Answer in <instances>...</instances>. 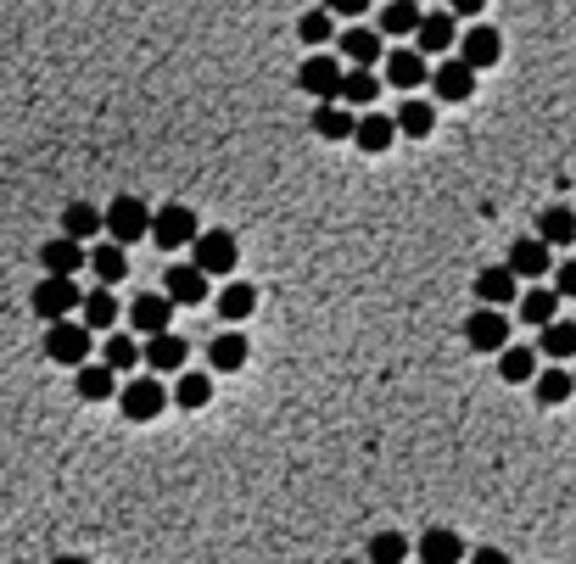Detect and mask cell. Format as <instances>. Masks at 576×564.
I'll return each instance as SVG.
<instances>
[{
  "instance_id": "6da1fadb",
  "label": "cell",
  "mask_w": 576,
  "mask_h": 564,
  "mask_svg": "<svg viewBox=\"0 0 576 564\" xmlns=\"http://www.w3.org/2000/svg\"><path fill=\"white\" fill-rule=\"evenodd\" d=\"M241 263V241L230 230H196L191 241V268H202L207 279H230Z\"/></svg>"
},
{
  "instance_id": "7a4b0ae2",
  "label": "cell",
  "mask_w": 576,
  "mask_h": 564,
  "mask_svg": "<svg viewBox=\"0 0 576 564\" xmlns=\"http://www.w3.org/2000/svg\"><path fill=\"white\" fill-rule=\"evenodd\" d=\"M146 230H151V207L140 202V196H118L107 213H102V235L113 241V246H135V241H146Z\"/></svg>"
},
{
  "instance_id": "3957f363",
  "label": "cell",
  "mask_w": 576,
  "mask_h": 564,
  "mask_svg": "<svg viewBox=\"0 0 576 564\" xmlns=\"http://www.w3.org/2000/svg\"><path fill=\"white\" fill-rule=\"evenodd\" d=\"M96 352V336L78 324V319H62V324H45V358L62 363V369H78V363H90Z\"/></svg>"
},
{
  "instance_id": "277c9868",
  "label": "cell",
  "mask_w": 576,
  "mask_h": 564,
  "mask_svg": "<svg viewBox=\"0 0 576 564\" xmlns=\"http://www.w3.org/2000/svg\"><path fill=\"white\" fill-rule=\"evenodd\" d=\"M162 408H169V386L157 381V374H140V381L118 386V414L135 419V425H151Z\"/></svg>"
},
{
  "instance_id": "5b68a950",
  "label": "cell",
  "mask_w": 576,
  "mask_h": 564,
  "mask_svg": "<svg viewBox=\"0 0 576 564\" xmlns=\"http://www.w3.org/2000/svg\"><path fill=\"white\" fill-rule=\"evenodd\" d=\"M34 313L45 319V324H62V319H73L78 313V302H85V291H78V279H56V274H45L40 286H34Z\"/></svg>"
},
{
  "instance_id": "8992f818",
  "label": "cell",
  "mask_w": 576,
  "mask_h": 564,
  "mask_svg": "<svg viewBox=\"0 0 576 564\" xmlns=\"http://www.w3.org/2000/svg\"><path fill=\"white\" fill-rule=\"evenodd\" d=\"M196 230H202L196 213H191L185 202H169L162 213H151V230H146V235H151L162 252H185V246L196 241Z\"/></svg>"
},
{
  "instance_id": "52a82bcc",
  "label": "cell",
  "mask_w": 576,
  "mask_h": 564,
  "mask_svg": "<svg viewBox=\"0 0 576 564\" xmlns=\"http://www.w3.org/2000/svg\"><path fill=\"white\" fill-rule=\"evenodd\" d=\"M454 51H459V62H465L470 73H487V67H499V56H504V34L487 29V23H470V29L454 40Z\"/></svg>"
},
{
  "instance_id": "ba28073f",
  "label": "cell",
  "mask_w": 576,
  "mask_h": 564,
  "mask_svg": "<svg viewBox=\"0 0 576 564\" xmlns=\"http://www.w3.org/2000/svg\"><path fill=\"white\" fill-rule=\"evenodd\" d=\"M337 84H342V62L331 51H313L302 67H297V89H308L313 102H337Z\"/></svg>"
},
{
  "instance_id": "9c48e42d",
  "label": "cell",
  "mask_w": 576,
  "mask_h": 564,
  "mask_svg": "<svg viewBox=\"0 0 576 564\" xmlns=\"http://www.w3.org/2000/svg\"><path fill=\"white\" fill-rule=\"evenodd\" d=\"M185 358H191V347H185V336H174V330H162V336H146V347H140V363L157 374H180L185 369Z\"/></svg>"
},
{
  "instance_id": "30bf717a",
  "label": "cell",
  "mask_w": 576,
  "mask_h": 564,
  "mask_svg": "<svg viewBox=\"0 0 576 564\" xmlns=\"http://www.w3.org/2000/svg\"><path fill=\"white\" fill-rule=\"evenodd\" d=\"M465 341H470L476 352H504V347H510V313L476 308V313L465 319Z\"/></svg>"
},
{
  "instance_id": "8fae6325",
  "label": "cell",
  "mask_w": 576,
  "mask_h": 564,
  "mask_svg": "<svg viewBox=\"0 0 576 564\" xmlns=\"http://www.w3.org/2000/svg\"><path fill=\"white\" fill-rule=\"evenodd\" d=\"M162 297H169L174 308H202L207 302V274L191 268V263L169 268V274H162Z\"/></svg>"
},
{
  "instance_id": "7c38bea8",
  "label": "cell",
  "mask_w": 576,
  "mask_h": 564,
  "mask_svg": "<svg viewBox=\"0 0 576 564\" xmlns=\"http://www.w3.org/2000/svg\"><path fill=\"white\" fill-rule=\"evenodd\" d=\"M415 51L420 56H448L454 51V40H459V23L448 18V12H420V23H415Z\"/></svg>"
},
{
  "instance_id": "4fadbf2b",
  "label": "cell",
  "mask_w": 576,
  "mask_h": 564,
  "mask_svg": "<svg viewBox=\"0 0 576 564\" xmlns=\"http://www.w3.org/2000/svg\"><path fill=\"white\" fill-rule=\"evenodd\" d=\"M169 319H174V302H169V297H157V291H140V297L129 302V324H135V336H162V330H169Z\"/></svg>"
},
{
  "instance_id": "5bb4252c",
  "label": "cell",
  "mask_w": 576,
  "mask_h": 564,
  "mask_svg": "<svg viewBox=\"0 0 576 564\" xmlns=\"http://www.w3.org/2000/svg\"><path fill=\"white\" fill-rule=\"evenodd\" d=\"M515 297H521V279H515L510 268H481V274H476V302H481V308H499V313H504Z\"/></svg>"
},
{
  "instance_id": "9a60e30c",
  "label": "cell",
  "mask_w": 576,
  "mask_h": 564,
  "mask_svg": "<svg viewBox=\"0 0 576 564\" xmlns=\"http://www.w3.org/2000/svg\"><path fill=\"white\" fill-rule=\"evenodd\" d=\"M375 96H381V78H375V67H342V84H337V102L353 113V107H375Z\"/></svg>"
},
{
  "instance_id": "2e32d148",
  "label": "cell",
  "mask_w": 576,
  "mask_h": 564,
  "mask_svg": "<svg viewBox=\"0 0 576 564\" xmlns=\"http://www.w3.org/2000/svg\"><path fill=\"white\" fill-rule=\"evenodd\" d=\"M504 268H510L515 279H543V274L554 268V252H548L537 235H526V241L510 246V263H504Z\"/></svg>"
},
{
  "instance_id": "e0dca14e",
  "label": "cell",
  "mask_w": 576,
  "mask_h": 564,
  "mask_svg": "<svg viewBox=\"0 0 576 564\" xmlns=\"http://www.w3.org/2000/svg\"><path fill=\"white\" fill-rule=\"evenodd\" d=\"M431 89H437V102H470V96H476V73H470L459 56H448V62L431 73Z\"/></svg>"
},
{
  "instance_id": "ac0fdd59",
  "label": "cell",
  "mask_w": 576,
  "mask_h": 564,
  "mask_svg": "<svg viewBox=\"0 0 576 564\" xmlns=\"http://www.w3.org/2000/svg\"><path fill=\"white\" fill-rule=\"evenodd\" d=\"M246 358H253V347H246L241 330H224V336L207 341V374H235Z\"/></svg>"
},
{
  "instance_id": "d6986e66",
  "label": "cell",
  "mask_w": 576,
  "mask_h": 564,
  "mask_svg": "<svg viewBox=\"0 0 576 564\" xmlns=\"http://www.w3.org/2000/svg\"><path fill=\"white\" fill-rule=\"evenodd\" d=\"M342 56L337 62H348V67H375L381 56H386V45H381V34L375 29H342Z\"/></svg>"
},
{
  "instance_id": "ffe728a7",
  "label": "cell",
  "mask_w": 576,
  "mask_h": 564,
  "mask_svg": "<svg viewBox=\"0 0 576 564\" xmlns=\"http://www.w3.org/2000/svg\"><path fill=\"white\" fill-rule=\"evenodd\" d=\"M40 268H45V274H56V279H73L78 268H85V246L67 241V235H56V241H45V246H40Z\"/></svg>"
},
{
  "instance_id": "44dd1931",
  "label": "cell",
  "mask_w": 576,
  "mask_h": 564,
  "mask_svg": "<svg viewBox=\"0 0 576 564\" xmlns=\"http://www.w3.org/2000/svg\"><path fill=\"white\" fill-rule=\"evenodd\" d=\"M85 268L96 274V286H118V279L129 274V257H124V246H113V241H102V246H85Z\"/></svg>"
},
{
  "instance_id": "7402d4cb",
  "label": "cell",
  "mask_w": 576,
  "mask_h": 564,
  "mask_svg": "<svg viewBox=\"0 0 576 564\" xmlns=\"http://www.w3.org/2000/svg\"><path fill=\"white\" fill-rule=\"evenodd\" d=\"M78 313H85L78 324H85L90 336H96V330H102V336H113V330H118V297H113L107 286L85 291V302H78Z\"/></svg>"
},
{
  "instance_id": "603a6c76",
  "label": "cell",
  "mask_w": 576,
  "mask_h": 564,
  "mask_svg": "<svg viewBox=\"0 0 576 564\" xmlns=\"http://www.w3.org/2000/svg\"><path fill=\"white\" fill-rule=\"evenodd\" d=\"M392 140H397V124H392L386 113H375V107L353 124V146H359V151H370V157H381Z\"/></svg>"
},
{
  "instance_id": "cb8c5ba5",
  "label": "cell",
  "mask_w": 576,
  "mask_h": 564,
  "mask_svg": "<svg viewBox=\"0 0 576 564\" xmlns=\"http://www.w3.org/2000/svg\"><path fill=\"white\" fill-rule=\"evenodd\" d=\"M420 564H465V536L448 525H431L420 536Z\"/></svg>"
},
{
  "instance_id": "d4e9b609",
  "label": "cell",
  "mask_w": 576,
  "mask_h": 564,
  "mask_svg": "<svg viewBox=\"0 0 576 564\" xmlns=\"http://www.w3.org/2000/svg\"><path fill=\"white\" fill-rule=\"evenodd\" d=\"M386 78H392V89H420L431 78V62L420 51H392L386 56Z\"/></svg>"
},
{
  "instance_id": "484cf974",
  "label": "cell",
  "mask_w": 576,
  "mask_h": 564,
  "mask_svg": "<svg viewBox=\"0 0 576 564\" xmlns=\"http://www.w3.org/2000/svg\"><path fill=\"white\" fill-rule=\"evenodd\" d=\"M532 392H537V403H543V408H559V403H570V397H576V374H570L565 363H554V369H537Z\"/></svg>"
},
{
  "instance_id": "4316f807",
  "label": "cell",
  "mask_w": 576,
  "mask_h": 564,
  "mask_svg": "<svg viewBox=\"0 0 576 564\" xmlns=\"http://www.w3.org/2000/svg\"><path fill=\"white\" fill-rule=\"evenodd\" d=\"M169 403H174V408H207V403H213V374H207V369H180Z\"/></svg>"
},
{
  "instance_id": "83f0119b",
  "label": "cell",
  "mask_w": 576,
  "mask_h": 564,
  "mask_svg": "<svg viewBox=\"0 0 576 564\" xmlns=\"http://www.w3.org/2000/svg\"><path fill=\"white\" fill-rule=\"evenodd\" d=\"M532 352H537V358H554V363L576 358V319H554V324H543Z\"/></svg>"
},
{
  "instance_id": "f1b7e54d",
  "label": "cell",
  "mask_w": 576,
  "mask_h": 564,
  "mask_svg": "<svg viewBox=\"0 0 576 564\" xmlns=\"http://www.w3.org/2000/svg\"><path fill=\"white\" fill-rule=\"evenodd\" d=\"M73 386H78V397H85V403H107V397H118V374L102 369V363H78L73 369Z\"/></svg>"
},
{
  "instance_id": "f546056e",
  "label": "cell",
  "mask_w": 576,
  "mask_h": 564,
  "mask_svg": "<svg viewBox=\"0 0 576 564\" xmlns=\"http://www.w3.org/2000/svg\"><path fill=\"white\" fill-rule=\"evenodd\" d=\"M213 308H218V319H230V324L253 319V313H258V286H246V279H230Z\"/></svg>"
},
{
  "instance_id": "4dcf8cb0",
  "label": "cell",
  "mask_w": 576,
  "mask_h": 564,
  "mask_svg": "<svg viewBox=\"0 0 576 564\" xmlns=\"http://www.w3.org/2000/svg\"><path fill=\"white\" fill-rule=\"evenodd\" d=\"M397 135H408V140H426L431 129H437V102H420V96H408L403 107H397Z\"/></svg>"
},
{
  "instance_id": "1f68e13d",
  "label": "cell",
  "mask_w": 576,
  "mask_h": 564,
  "mask_svg": "<svg viewBox=\"0 0 576 564\" xmlns=\"http://www.w3.org/2000/svg\"><path fill=\"white\" fill-rule=\"evenodd\" d=\"M353 124H359V113H348L342 102H319L313 107V135L319 140H353Z\"/></svg>"
},
{
  "instance_id": "d6a6232c",
  "label": "cell",
  "mask_w": 576,
  "mask_h": 564,
  "mask_svg": "<svg viewBox=\"0 0 576 564\" xmlns=\"http://www.w3.org/2000/svg\"><path fill=\"white\" fill-rule=\"evenodd\" d=\"M537 241H543L548 252L570 246V241H576V213H570V207H543V213H537Z\"/></svg>"
},
{
  "instance_id": "836d02e7",
  "label": "cell",
  "mask_w": 576,
  "mask_h": 564,
  "mask_svg": "<svg viewBox=\"0 0 576 564\" xmlns=\"http://www.w3.org/2000/svg\"><path fill=\"white\" fill-rule=\"evenodd\" d=\"M499 381L504 386H532L537 381V352L532 347H504L499 352Z\"/></svg>"
},
{
  "instance_id": "e575fe53",
  "label": "cell",
  "mask_w": 576,
  "mask_h": 564,
  "mask_svg": "<svg viewBox=\"0 0 576 564\" xmlns=\"http://www.w3.org/2000/svg\"><path fill=\"white\" fill-rule=\"evenodd\" d=\"M62 235H67V241H78V246H90V241L102 235V207L73 202V207L62 213Z\"/></svg>"
},
{
  "instance_id": "d590c367",
  "label": "cell",
  "mask_w": 576,
  "mask_h": 564,
  "mask_svg": "<svg viewBox=\"0 0 576 564\" xmlns=\"http://www.w3.org/2000/svg\"><path fill=\"white\" fill-rule=\"evenodd\" d=\"M515 302H521V324H537V330H543V324L559 319V297H554L548 286H532V291H521Z\"/></svg>"
},
{
  "instance_id": "8d00e7d4",
  "label": "cell",
  "mask_w": 576,
  "mask_h": 564,
  "mask_svg": "<svg viewBox=\"0 0 576 564\" xmlns=\"http://www.w3.org/2000/svg\"><path fill=\"white\" fill-rule=\"evenodd\" d=\"M102 369H113V374H129V369H140V341L135 336H107V347H102Z\"/></svg>"
},
{
  "instance_id": "74e56055",
  "label": "cell",
  "mask_w": 576,
  "mask_h": 564,
  "mask_svg": "<svg viewBox=\"0 0 576 564\" xmlns=\"http://www.w3.org/2000/svg\"><path fill=\"white\" fill-rule=\"evenodd\" d=\"M415 23H420L415 0H386V7H381V40L386 34H415Z\"/></svg>"
},
{
  "instance_id": "f35d334b",
  "label": "cell",
  "mask_w": 576,
  "mask_h": 564,
  "mask_svg": "<svg viewBox=\"0 0 576 564\" xmlns=\"http://www.w3.org/2000/svg\"><path fill=\"white\" fill-rule=\"evenodd\" d=\"M297 34H302L308 45H331V40H337V18H331V12H324V7H319V12H302V23H297Z\"/></svg>"
},
{
  "instance_id": "ab89813d",
  "label": "cell",
  "mask_w": 576,
  "mask_h": 564,
  "mask_svg": "<svg viewBox=\"0 0 576 564\" xmlns=\"http://www.w3.org/2000/svg\"><path fill=\"white\" fill-rule=\"evenodd\" d=\"M403 558H408V542H403L397 531L370 536V558H364V564H403Z\"/></svg>"
},
{
  "instance_id": "60d3db41",
  "label": "cell",
  "mask_w": 576,
  "mask_h": 564,
  "mask_svg": "<svg viewBox=\"0 0 576 564\" xmlns=\"http://www.w3.org/2000/svg\"><path fill=\"white\" fill-rule=\"evenodd\" d=\"M548 274H554V286H548V291H554L559 302H565V297H576V257H565V263H554Z\"/></svg>"
},
{
  "instance_id": "b9f144b4",
  "label": "cell",
  "mask_w": 576,
  "mask_h": 564,
  "mask_svg": "<svg viewBox=\"0 0 576 564\" xmlns=\"http://www.w3.org/2000/svg\"><path fill=\"white\" fill-rule=\"evenodd\" d=\"M324 12H331V18H364L370 0H324Z\"/></svg>"
},
{
  "instance_id": "7bdbcfd3",
  "label": "cell",
  "mask_w": 576,
  "mask_h": 564,
  "mask_svg": "<svg viewBox=\"0 0 576 564\" xmlns=\"http://www.w3.org/2000/svg\"><path fill=\"white\" fill-rule=\"evenodd\" d=\"M481 7L487 0H448V18L459 23V18H481Z\"/></svg>"
},
{
  "instance_id": "ee69618b",
  "label": "cell",
  "mask_w": 576,
  "mask_h": 564,
  "mask_svg": "<svg viewBox=\"0 0 576 564\" xmlns=\"http://www.w3.org/2000/svg\"><path fill=\"white\" fill-rule=\"evenodd\" d=\"M470 564H510V553H504V547H476Z\"/></svg>"
},
{
  "instance_id": "f6af8a7d",
  "label": "cell",
  "mask_w": 576,
  "mask_h": 564,
  "mask_svg": "<svg viewBox=\"0 0 576 564\" xmlns=\"http://www.w3.org/2000/svg\"><path fill=\"white\" fill-rule=\"evenodd\" d=\"M51 564H90V558H78V553H62V558H51Z\"/></svg>"
},
{
  "instance_id": "bcb514c9",
  "label": "cell",
  "mask_w": 576,
  "mask_h": 564,
  "mask_svg": "<svg viewBox=\"0 0 576 564\" xmlns=\"http://www.w3.org/2000/svg\"><path fill=\"white\" fill-rule=\"evenodd\" d=\"M342 564H364V558H342Z\"/></svg>"
}]
</instances>
